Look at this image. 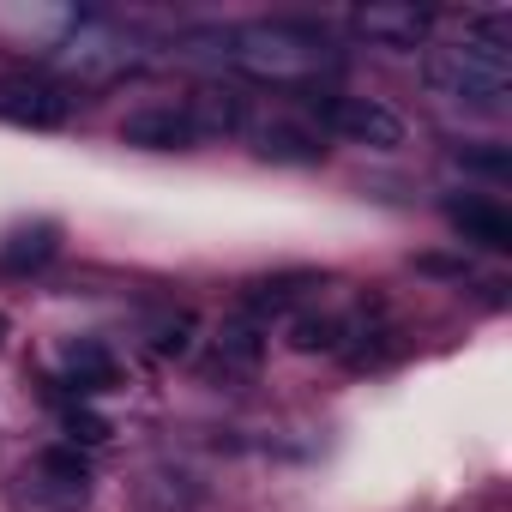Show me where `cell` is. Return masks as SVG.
<instances>
[{
    "mask_svg": "<svg viewBox=\"0 0 512 512\" xmlns=\"http://www.w3.org/2000/svg\"><path fill=\"white\" fill-rule=\"evenodd\" d=\"M181 55H205L223 67H241L253 79H272V85H302L320 67H332V43L320 25L302 19H253V25H211L181 37Z\"/></svg>",
    "mask_w": 512,
    "mask_h": 512,
    "instance_id": "1",
    "label": "cell"
},
{
    "mask_svg": "<svg viewBox=\"0 0 512 512\" xmlns=\"http://www.w3.org/2000/svg\"><path fill=\"white\" fill-rule=\"evenodd\" d=\"M506 19H488L482 31H464V37H446V43H428L422 55V79L434 97L458 103V109H476V115H500L506 97H512V55H506Z\"/></svg>",
    "mask_w": 512,
    "mask_h": 512,
    "instance_id": "2",
    "label": "cell"
},
{
    "mask_svg": "<svg viewBox=\"0 0 512 512\" xmlns=\"http://www.w3.org/2000/svg\"><path fill=\"white\" fill-rule=\"evenodd\" d=\"M308 121L344 145H368V151H398L404 145V121L398 109H386L380 97H356V91H308L302 97Z\"/></svg>",
    "mask_w": 512,
    "mask_h": 512,
    "instance_id": "3",
    "label": "cell"
},
{
    "mask_svg": "<svg viewBox=\"0 0 512 512\" xmlns=\"http://www.w3.org/2000/svg\"><path fill=\"white\" fill-rule=\"evenodd\" d=\"M0 115L19 127H61L73 115V91L43 67H13L0 73Z\"/></svg>",
    "mask_w": 512,
    "mask_h": 512,
    "instance_id": "4",
    "label": "cell"
},
{
    "mask_svg": "<svg viewBox=\"0 0 512 512\" xmlns=\"http://www.w3.org/2000/svg\"><path fill=\"white\" fill-rule=\"evenodd\" d=\"M31 494L55 512H79L91 500V464L79 458V446H49L37 464H31Z\"/></svg>",
    "mask_w": 512,
    "mask_h": 512,
    "instance_id": "5",
    "label": "cell"
},
{
    "mask_svg": "<svg viewBox=\"0 0 512 512\" xmlns=\"http://www.w3.org/2000/svg\"><path fill=\"white\" fill-rule=\"evenodd\" d=\"M121 139L139 151H187V145H199V127H193L187 103H145L121 121Z\"/></svg>",
    "mask_w": 512,
    "mask_h": 512,
    "instance_id": "6",
    "label": "cell"
},
{
    "mask_svg": "<svg viewBox=\"0 0 512 512\" xmlns=\"http://www.w3.org/2000/svg\"><path fill=\"white\" fill-rule=\"evenodd\" d=\"M61 380H67L79 398H97V392H115V386H121V362H115L109 344L73 338V344L61 350Z\"/></svg>",
    "mask_w": 512,
    "mask_h": 512,
    "instance_id": "7",
    "label": "cell"
},
{
    "mask_svg": "<svg viewBox=\"0 0 512 512\" xmlns=\"http://www.w3.org/2000/svg\"><path fill=\"white\" fill-rule=\"evenodd\" d=\"M428 25H434V13H422V7H362L356 13V37H368L380 49H422Z\"/></svg>",
    "mask_w": 512,
    "mask_h": 512,
    "instance_id": "8",
    "label": "cell"
},
{
    "mask_svg": "<svg viewBox=\"0 0 512 512\" xmlns=\"http://www.w3.org/2000/svg\"><path fill=\"white\" fill-rule=\"evenodd\" d=\"M446 223L464 235V241H476V247H488V253H506L512 247V217L494 205V199H446Z\"/></svg>",
    "mask_w": 512,
    "mask_h": 512,
    "instance_id": "9",
    "label": "cell"
},
{
    "mask_svg": "<svg viewBox=\"0 0 512 512\" xmlns=\"http://www.w3.org/2000/svg\"><path fill=\"white\" fill-rule=\"evenodd\" d=\"M55 247H61L55 223H25V229H13L7 241H0V266L7 272H37V266L55 260Z\"/></svg>",
    "mask_w": 512,
    "mask_h": 512,
    "instance_id": "10",
    "label": "cell"
},
{
    "mask_svg": "<svg viewBox=\"0 0 512 512\" xmlns=\"http://www.w3.org/2000/svg\"><path fill=\"white\" fill-rule=\"evenodd\" d=\"M320 290L314 272H284V278H260V284H247V314H290L296 302H308Z\"/></svg>",
    "mask_w": 512,
    "mask_h": 512,
    "instance_id": "11",
    "label": "cell"
},
{
    "mask_svg": "<svg viewBox=\"0 0 512 512\" xmlns=\"http://www.w3.org/2000/svg\"><path fill=\"white\" fill-rule=\"evenodd\" d=\"M266 362V326L260 320H229L217 332V368H235V374H253Z\"/></svg>",
    "mask_w": 512,
    "mask_h": 512,
    "instance_id": "12",
    "label": "cell"
},
{
    "mask_svg": "<svg viewBox=\"0 0 512 512\" xmlns=\"http://www.w3.org/2000/svg\"><path fill=\"white\" fill-rule=\"evenodd\" d=\"M260 157H272V163H320V157H326V145H320V133H314V127L272 121V127L260 133Z\"/></svg>",
    "mask_w": 512,
    "mask_h": 512,
    "instance_id": "13",
    "label": "cell"
},
{
    "mask_svg": "<svg viewBox=\"0 0 512 512\" xmlns=\"http://www.w3.org/2000/svg\"><path fill=\"white\" fill-rule=\"evenodd\" d=\"M344 320H326V314H302L296 326H290V344L302 350V356H314V350H338L344 344Z\"/></svg>",
    "mask_w": 512,
    "mask_h": 512,
    "instance_id": "14",
    "label": "cell"
},
{
    "mask_svg": "<svg viewBox=\"0 0 512 512\" xmlns=\"http://www.w3.org/2000/svg\"><path fill=\"white\" fill-rule=\"evenodd\" d=\"M187 344H193V314H175V320L151 326V350L157 356H187Z\"/></svg>",
    "mask_w": 512,
    "mask_h": 512,
    "instance_id": "15",
    "label": "cell"
},
{
    "mask_svg": "<svg viewBox=\"0 0 512 512\" xmlns=\"http://www.w3.org/2000/svg\"><path fill=\"white\" fill-rule=\"evenodd\" d=\"M61 428H67L73 446H103V440H109V422H103L97 410H85V404H73V410L61 416Z\"/></svg>",
    "mask_w": 512,
    "mask_h": 512,
    "instance_id": "16",
    "label": "cell"
},
{
    "mask_svg": "<svg viewBox=\"0 0 512 512\" xmlns=\"http://www.w3.org/2000/svg\"><path fill=\"white\" fill-rule=\"evenodd\" d=\"M458 163H464V169H482V175H506V169H512V151H506V145H464Z\"/></svg>",
    "mask_w": 512,
    "mask_h": 512,
    "instance_id": "17",
    "label": "cell"
},
{
    "mask_svg": "<svg viewBox=\"0 0 512 512\" xmlns=\"http://www.w3.org/2000/svg\"><path fill=\"white\" fill-rule=\"evenodd\" d=\"M0 338H7V314H0Z\"/></svg>",
    "mask_w": 512,
    "mask_h": 512,
    "instance_id": "18",
    "label": "cell"
}]
</instances>
